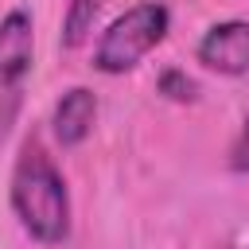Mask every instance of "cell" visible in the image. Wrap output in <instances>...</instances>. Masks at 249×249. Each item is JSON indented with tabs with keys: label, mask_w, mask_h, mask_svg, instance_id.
<instances>
[{
	"label": "cell",
	"mask_w": 249,
	"mask_h": 249,
	"mask_svg": "<svg viewBox=\"0 0 249 249\" xmlns=\"http://www.w3.org/2000/svg\"><path fill=\"white\" fill-rule=\"evenodd\" d=\"M12 210L23 222V230L43 245H58L70 233L66 183L39 144H27L12 171Z\"/></svg>",
	"instance_id": "obj_1"
},
{
	"label": "cell",
	"mask_w": 249,
	"mask_h": 249,
	"mask_svg": "<svg viewBox=\"0 0 249 249\" xmlns=\"http://www.w3.org/2000/svg\"><path fill=\"white\" fill-rule=\"evenodd\" d=\"M167 23H171V16H167V8L156 4V0L128 8V12L117 16V19L105 27V35L97 39L93 66L105 70V74H124V70H132L152 47L163 43Z\"/></svg>",
	"instance_id": "obj_2"
},
{
	"label": "cell",
	"mask_w": 249,
	"mask_h": 249,
	"mask_svg": "<svg viewBox=\"0 0 249 249\" xmlns=\"http://www.w3.org/2000/svg\"><path fill=\"white\" fill-rule=\"evenodd\" d=\"M31 16L23 8L0 19V136L16 124L23 105V86L31 74Z\"/></svg>",
	"instance_id": "obj_3"
},
{
	"label": "cell",
	"mask_w": 249,
	"mask_h": 249,
	"mask_svg": "<svg viewBox=\"0 0 249 249\" xmlns=\"http://www.w3.org/2000/svg\"><path fill=\"white\" fill-rule=\"evenodd\" d=\"M198 62L218 74H245L249 70V23L245 19L214 23L198 43Z\"/></svg>",
	"instance_id": "obj_4"
},
{
	"label": "cell",
	"mask_w": 249,
	"mask_h": 249,
	"mask_svg": "<svg viewBox=\"0 0 249 249\" xmlns=\"http://www.w3.org/2000/svg\"><path fill=\"white\" fill-rule=\"evenodd\" d=\"M93 117H97V97H93V89H86V86L66 89L62 101L54 105V136H58V144H62V148L82 144V140L89 136V128H93Z\"/></svg>",
	"instance_id": "obj_5"
},
{
	"label": "cell",
	"mask_w": 249,
	"mask_h": 249,
	"mask_svg": "<svg viewBox=\"0 0 249 249\" xmlns=\"http://www.w3.org/2000/svg\"><path fill=\"white\" fill-rule=\"evenodd\" d=\"M93 19H97V0H70L66 19H62V43L66 47H78L93 31Z\"/></svg>",
	"instance_id": "obj_6"
},
{
	"label": "cell",
	"mask_w": 249,
	"mask_h": 249,
	"mask_svg": "<svg viewBox=\"0 0 249 249\" xmlns=\"http://www.w3.org/2000/svg\"><path fill=\"white\" fill-rule=\"evenodd\" d=\"M160 89H163L167 97H175V101H183V97H195V82H191L187 74H179V70H167V74L160 78Z\"/></svg>",
	"instance_id": "obj_7"
},
{
	"label": "cell",
	"mask_w": 249,
	"mask_h": 249,
	"mask_svg": "<svg viewBox=\"0 0 249 249\" xmlns=\"http://www.w3.org/2000/svg\"><path fill=\"white\" fill-rule=\"evenodd\" d=\"M230 167L233 171H249V121L241 124V132H237V140L230 148Z\"/></svg>",
	"instance_id": "obj_8"
}]
</instances>
